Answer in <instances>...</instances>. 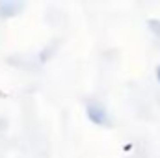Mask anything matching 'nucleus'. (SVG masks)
Here are the masks:
<instances>
[{"label": "nucleus", "mask_w": 160, "mask_h": 158, "mask_svg": "<svg viewBox=\"0 0 160 158\" xmlns=\"http://www.w3.org/2000/svg\"><path fill=\"white\" fill-rule=\"evenodd\" d=\"M86 114H88L89 121L95 125H108L110 123V114H108L106 106L97 102V101H89L86 104Z\"/></svg>", "instance_id": "1"}, {"label": "nucleus", "mask_w": 160, "mask_h": 158, "mask_svg": "<svg viewBox=\"0 0 160 158\" xmlns=\"http://www.w3.org/2000/svg\"><path fill=\"white\" fill-rule=\"evenodd\" d=\"M19 9H22V4H19V2H0V15L2 17H11Z\"/></svg>", "instance_id": "2"}, {"label": "nucleus", "mask_w": 160, "mask_h": 158, "mask_svg": "<svg viewBox=\"0 0 160 158\" xmlns=\"http://www.w3.org/2000/svg\"><path fill=\"white\" fill-rule=\"evenodd\" d=\"M157 78H158V82H160V65H157Z\"/></svg>", "instance_id": "3"}]
</instances>
